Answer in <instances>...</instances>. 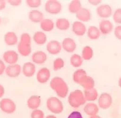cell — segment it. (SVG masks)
Here are the masks:
<instances>
[{"label": "cell", "mask_w": 121, "mask_h": 118, "mask_svg": "<svg viewBox=\"0 0 121 118\" xmlns=\"http://www.w3.org/2000/svg\"><path fill=\"white\" fill-rule=\"evenodd\" d=\"M50 88L56 93L58 97L64 98L68 96L69 87L65 80L59 76H55L51 79L50 82Z\"/></svg>", "instance_id": "cell-1"}, {"label": "cell", "mask_w": 121, "mask_h": 118, "mask_svg": "<svg viewBox=\"0 0 121 118\" xmlns=\"http://www.w3.org/2000/svg\"><path fill=\"white\" fill-rule=\"evenodd\" d=\"M68 101L69 105L73 108H78L86 103L84 92L80 90H76L70 92L68 95Z\"/></svg>", "instance_id": "cell-2"}, {"label": "cell", "mask_w": 121, "mask_h": 118, "mask_svg": "<svg viewBox=\"0 0 121 118\" xmlns=\"http://www.w3.org/2000/svg\"><path fill=\"white\" fill-rule=\"evenodd\" d=\"M47 109L53 114H60L64 110L63 104L62 101L56 97H49L46 102Z\"/></svg>", "instance_id": "cell-3"}, {"label": "cell", "mask_w": 121, "mask_h": 118, "mask_svg": "<svg viewBox=\"0 0 121 118\" xmlns=\"http://www.w3.org/2000/svg\"><path fill=\"white\" fill-rule=\"evenodd\" d=\"M17 109L15 102L9 98H2L0 101V109L7 114H13Z\"/></svg>", "instance_id": "cell-4"}, {"label": "cell", "mask_w": 121, "mask_h": 118, "mask_svg": "<svg viewBox=\"0 0 121 118\" xmlns=\"http://www.w3.org/2000/svg\"><path fill=\"white\" fill-rule=\"evenodd\" d=\"M45 10L51 14H57L62 11V4L57 0H48L45 4Z\"/></svg>", "instance_id": "cell-5"}, {"label": "cell", "mask_w": 121, "mask_h": 118, "mask_svg": "<svg viewBox=\"0 0 121 118\" xmlns=\"http://www.w3.org/2000/svg\"><path fill=\"white\" fill-rule=\"evenodd\" d=\"M98 106L99 108L106 110L110 108L113 104V97L108 92H103L99 96Z\"/></svg>", "instance_id": "cell-6"}, {"label": "cell", "mask_w": 121, "mask_h": 118, "mask_svg": "<svg viewBox=\"0 0 121 118\" xmlns=\"http://www.w3.org/2000/svg\"><path fill=\"white\" fill-rule=\"evenodd\" d=\"M96 13L100 17L107 19L112 16L113 10L112 7L109 4H100L97 7Z\"/></svg>", "instance_id": "cell-7"}, {"label": "cell", "mask_w": 121, "mask_h": 118, "mask_svg": "<svg viewBox=\"0 0 121 118\" xmlns=\"http://www.w3.org/2000/svg\"><path fill=\"white\" fill-rule=\"evenodd\" d=\"M19 58V54L14 50H7L3 54V60L9 65L17 64Z\"/></svg>", "instance_id": "cell-8"}, {"label": "cell", "mask_w": 121, "mask_h": 118, "mask_svg": "<svg viewBox=\"0 0 121 118\" xmlns=\"http://www.w3.org/2000/svg\"><path fill=\"white\" fill-rule=\"evenodd\" d=\"M51 78V72L47 67H42L36 73V79L40 83H47Z\"/></svg>", "instance_id": "cell-9"}, {"label": "cell", "mask_w": 121, "mask_h": 118, "mask_svg": "<svg viewBox=\"0 0 121 118\" xmlns=\"http://www.w3.org/2000/svg\"><path fill=\"white\" fill-rule=\"evenodd\" d=\"M47 50L50 54H59L62 50L61 43L57 40H51L47 44Z\"/></svg>", "instance_id": "cell-10"}, {"label": "cell", "mask_w": 121, "mask_h": 118, "mask_svg": "<svg viewBox=\"0 0 121 118\" xmlns=\"http://www.w3.org/2000/svg\"><path fill=\"white\" fill-rule=\"evenodd\" d=\"M22 66L19 64L9 65L6 67L5 73L7 76L11 78L18 77L22 73Z\"/></svg>", "instance_id": "cell-11"}, {"label": "cell", "mask_w": 121, "mask_h": 118, "mask_svg": "<svg viewBox=\"0 0 121 118\" xmlns=\"http://www.w3.org/2000/svg\"><path fill=\"white\" fill-rule=\"evenodd\" d=\"M99 29L103 35H109L114 30L113 23L108 19H103L99 23Z\"/></svg>", "instance_id": "cell-12"}, {"label": "cell", "mask_w": 121, "mask_h": 118, "mask_svg": "<svg viewBox=\"0 0 121 118\" xmlns=\"http://www.w3.org/2000/svg\"><path fill=\"white\" fill-rule=\"evenodd\" d=\"M61 47L66 52L72 53L76 50L77 45L75 40L72 38H66L61 42Z\"/></svg>", "instance_id": "cell-13"}, {"label": "cell", "mask_w": 121, "mask_h": 118, "mask_svg": "<svg viewBox=\"0 0 121 118\" xmlns=\"http://www.w3.org/2000/svg\"><path fill=\"white\" fill-rule=\"evenodd\" d=\"M72 30L77 36H82L86 33L87 29L84 23L77 20L74 22L72 25Z\"/></svg>", "instance_id": "cell-14"}, {"label": "cell", "mask_w": 121, "mask_h": 118, "mask_svg": "<svg viewBox=\"0 0 121 118\" xmlns=\"http://www.w3.org/2000/svg\"><path fill=\"white\" fill-rule=\"evenodd\" d=\"M22 72L27 78H31L36 73V66L32 62H26L22 67Z\"/></svg>", "instance_id": "cell-15"}, {"label": "cell", "mask_w": 121, "mask_h": 118, "mask_svg": "<svg viewBox=\"0 0 121 118\" xmlns=\"http://www.w3.org/2000/svg\"><path fill=\"white\" fill-rule=\"evenodd\" d=\"M76 17L78 21L83 23L88 22L91 19L92 14L89 9L82 7L76 14Z\"/></svg>", "instance_id": "cell-16"}, {"label": "cell", "mask_w": 121, "mask_h": 118, "mask_svg": "<svg viewBox=\"0 0 121 118\" xmlns=\"http://www.w3.org/2000/svg\"><path fill=\"white\" fill-rule=\"evenodd\" d=\"M4 41L5 44L9 46H13L19 43V39L17 34L14 32L9 31L5 34Z\"/></svg>", "instance_id": "cell-17"}, {"label": "cell", "mask_w": 121, "mask_h": 118, "mask_svg": "<svg viewBox=\"0 0 121 118\" xmlns=\"http://www.w3.org/2000/svg\"><path fill=\"white\" fill-rule=\"evenodd\" d=\"M26 104L28 108L32 110L38 109L41 104V98L40 96L37 95H33L29 97Z\"/></svg>", "instance_id": "cell-18"}, {"label": "cell", "mask_w": 121, "mask_h": 118, "mask_svg": "<svg viewBox=\"0 0 121 118\" xmlns=\"http://www.w3.org/2000/svg\"><path fill=\"white\" fill-rule=\"evenodd\" d=\"M84 111L86 115L89 116L97 115L99 112V107L93 102H88L84 106Z\"/></svg>", "instance_id": "cell-19"}, {"label": "cell", "mask_w": 121, "mask_h": 118, "mask_svg": "<svg viewBox=\"0 0 121 118\" xmlns=\"http://www.w3.org/2000/svg\"><path fill=\"white\" fill-rule=\"evenodd\" d=\"M32 63L37 65H41L44 63L47 60V55L44 51H37L34 52L32 56Z\"/></svg>", "instance_id": "cell-20"}, {"label": "cell", "mask_w": 121, "mask_h": 118, "mask_svg": "<svg viewBox=\"0 0 121 118\" xmlns=\"http://www.w3.org/2000/svg\"><path fill=\"white\" fill-rule=\"evenodd\" d=\"M18 52L23 57L29 56L32 52V44L25 43L19 41L17 44Z\"/></svg>", "instance_id": "cell-21"}, {"label": "cell", "mask_w": 121, "mask_h": 118, "mask_svg": "<svg viewBox=\"0 0 121 118\" xmlns=\"http://www.w3.org/2000/svg\"><path fill=\"white\" fill-rule=\"evenodd\" d=\"M28 17L32 22L35 23H40L44 19V16L43 13L41 11L34 9L29 11L28 14Z\"/></svg>", "instance_id": "cell-22"}, {"label": "cell", "mask_w": 121, "mask_h": 118, "mask_svg": "<svg viewBox=\"0 0 121 118\" xmlns=\"http://www.w3.org/2000/svg\"><path fill=\"white\" fill-rule=\"evenodd\" d=\"M86 35L91 40H97L100 37L101 34L98 27L95 26H91L87 29Z\"/></svg>", "instance_id": "cell-23"}, {"label": "cell", "mask_w": 121, "mask_h": 118, "mask_svg": "<svg viewBox=\"0 0 121 118\" xmlns=\"http://www.w3.org/2000/svg\"><path fill=\"white\" fill-rule=\"evenodd\" d=\"M33 40L37 45H43L47 42V36L44 32L37 31L33 35Z\"/></svg>", "instance_id": "cell-24"}, {"label": "cell", "mask_w": 121, "mask_h": 118, "mask_svg": "<svg viewBox=\"0 0 121 118\" xmlns=\"http://www.w3.org/2000/svg\"><path fill=\"white\" fill-rule=\"evenodd\" d=\"M87 76L86 71L83 69H78L73 72L72 75V79L74 82L79 84L81 83L82 80Z\"/></svg>", "instance_id": "cell-25"}, {"label": "cell", "mask_w": 121, "mask_h": 118, "mask_svg": "<svg viewBox=\"0 0 121 118\" xmlns=\"http://www.w3.org/2000/svg\"><path fill=\"white\" fill-rule=\"evenodd\" d=\"M84 97L86 101L94 102L98 99L99 98V92L95 88H92L91 90H84Z\"/></svg>", "instance_id": "cell-26"}, {"label": "cell", "mask_w": 121, "mask_h": 118, "mask_svg": "<svg viewBox=\"0 0 121 118\" xmlns=\"http://www.w3.org/2000/svg\"><path fill=\"white\" fill-rule=\"evenodd\" d=\"M40 28L44 32H51L54 28L55 24L52 20L50 19H44L39 23Z\"/></svg>", "instance_id": "cell-27"}, {"label": "cell", "mask_w": 121, "mask_h": 118, "mask_svg": "<svg viewBox=\"0 0 121 118\" xmlns=\"http://www.w3.org/2000/svg\"><path fill=\"white\" fill-rule=\"evenodd\" d=\"M56 26L60 31H67L70 26V23L66 18H59L56 22Z\"/></svg>", "instance_id": "cell-28"}, {"label": "cell", "mask_w": 121, "mask_h": 118, "mask_svg": "<svg viewBox=\"0 0 121 118\" xmlns=\"http://www.w3.org/2000/svg\"><path fill=\"white\" fill-rule=\"evenodd\" d=\"M80 85L84 88V90H91L92 88H94L95 87V81L91 76L87 75L82 80Z\"/></svg>", "instance_id": "cell-29"}, {"label": "cell", "mask_w": 121, "mask_h": 118, "mask_svg": "<svg viewBox=\"0 0 121 118\" xmlns=\"http://www.w3.org/2000/svg\"><path fill=\"white\" fill-rule=\"evenodd\" d=\"M82 8V3L79 0H73L68 5V10L73 14H76Z\"/></svg>", "instance_id": "cell-30"}, {"label": "cell", "mask_w": 121, "mask_h": 118, "mask_svg": "<svg viewBox=\"0 0 121 118\" xmlns=\"http://www.w3.org/2000/svg\"><path fill=\"white\" fill-rule=\"evenodd\" d=\"M83 61H84V60H83L82 57H81V56H80L79 54H73L70 57V65L73 67H75V68L81 67L82 66V65Z\"/></svg>", "instance_id": "cell-31"}, {"label": "cell", "mask_w": 121, "mask_h": 118, "mask_svg": "<svg viewBox=\"0 0 121 118\" xmlns=\"http://www.w3.org/2000/svg\"><path fill=\"white\" fill-rule=\"evenodd\" d=\"M94 56V50L91 47L86 45L83 48L81 57L84 60H90Z\"/></svg>", "instance_id": "cell-32"}, {"label": "cell", "mask_w": 121, "mask_h": 118, "mask_svg": "<svg viewBox=\"0 0 121 118\" xmlns=\"http://www.w3.org/2000/svg\"><path fill=\"white\" fill-rule=\"evenodd\" d=\"M65 66V61L61 57L56 58L53 61V70L57 71L63 68Z\"/></svg>", "instance_id": "cell-33"}, {"label": "cell", "mask_w": 121, "mask_h": 118, "mask_svg": "<svg viewBox=\"0 0 121 118\" xmlns=\"http://www.w3.org/2000/svg\"><path fill=\"white\" fill-rule=\"evenodd\" d=\"M113 21L118 25H121V8H118L114 11L112 14Z\"/></svg>", "instance_id": "cell-34"}, {"label": "cell", "mask_w": 121, "mask_h": 118, "mask_svg": "<svg viewBox=\"0 0 121 118\" xmlns=\"http://www.w3.org/2000/svg\"><path fill=\"white\" fill-rule=\"evenodd\" d=\"M26 4L29 7L36 9L41 6L42 2L41 0H26Z\"/></svg>", "instance_id": "cell-35"}, {"label": "cell", "mask_w": 121, "mask_h": 118, "mask_svg": "<svg viewBox=\"0 0 121 118\" xmlns=\"http://www.w3.org/2000/svg\"><path fill=\"white\" fill-rule=\"evenodd\" d=\"M30 118H45V113L39 109L34 110L30 113Z\"/></svg>", "instance_id": "cell-36"}, {"label": "cell", "mask_w": 121, "mask_h": 118, "mask_svg": "<svg viewBox=\"0 0 121 118\" xmlns=\"http://www.w3.org/2000/svg\"><path fill=\"white\" fill-rule=\"evenodd\" d=\"M19 41L25 43L32 44V38L28 33H23L20 36Z\"/></svg>", "instance_id": "cell-37"}, {"label": "cell", "mask_w": 121, "mask_h": 118, "mask_svg": "<svg viewBox=\"0 0 121 118\" xmlns=\"http://www.w3.org/2000/svg\"><path fill=\"white\" fill-rule=\"evenodd\" d=\"M114 35L116 39L121 41V25H117L114 27Z\"/></svg>", "instance_id": "cell-38"}, {"label": "cell", "mask_w": 121, "mask_h": 118, "mask_svg": "<svg viewBox=\"0 0 121 118\" xmlns=\"http://www.w3.org/2000/svg\"><path fill=\"white\" fill-rule=\"evenodd\" d=\"M6 65L5 62L3 60L0 59V76L4 74L5 73V69H6Z\"/></svg>", "instance_id": "cell-39"}, {"label": "cell", "mask_w": 121, "mask_h": 118, "mask_svg": "<svg viewBox=\"0 0 121 118\" xmlns=\"http://www.w3.org/2000/svg\"><path fill=\"white\" fill-rule=\"evenodd\" d=\"M7 2L10 5L13 7L20 6V4H22L21 0H9Z\"/></svg>", "instance_id": "cell-40"}, {"label": "cell", "mask_w": 121, "mask_h": 118, "mask_svg": "<svg viewBox=\"0 0 121 118\" xmlns=\"http://www.w3.org/2000/svg\"><path fill=\"white\" fill-rule=\"evenodd\" d=\"M88 3L90 4H91L93 6H99V5L101 4V0H89Z\"/></svg>", "instance_id": "cell-41"}, {"label": "cell", "mask_w": 121, "mask_h": 118, "mask_svg": "<svg viewBox=\"0 0 121 118\" xmlns=\"http://www.w3.org/2000/svg\"><path fill=\"white\" fill-rule=\"evenodd\" d=\"M5 88L3 85L0 83V98H3V96L5 94Z\"/></svg>", "instance_id": "cell-42"}, {"label": "cell", "mask_w": 121, "mask_h": 118, "mask_svg": "<svg viewBox=\"0 0 121 118\" xmlns=\"http://www.w3.org/2000/svg\"><path fill=\"white\" fill-rule=\"evenodd\" d=\"M7 3L4 0H0V11H2L6 7Z\"/></svg>", "instance_id": "cell-43"}, {"label": "cell", "mask_w": 121, "mask_h": 118, "mask_svg": "<svg viewBox=\"0 0 121 118\" xmlns=\"http://www.w3.org/2000/svg\"><path fill=\"white\" fill-rule=\"evenodd\" d=\"M69 118H82L81 116L78 113H73Z\"/></svg>", "instance_id": "cell-44"}, {"label": "cell", "mask_w": 121, "mask_h": 118, "mask_svg": "<svg viewBox=\"0 0 121 118\" xmlns=\"http://www.w3.org/2000/svg\"><path fill=\"white\" fill-rule=\"evenodd\" d=\"M45 118H57L55 115H53V114H49V115L47 116L46 117H45Z\"/></svg>", "instance_id": "cell-45"}, {"label": "cell", "mask_w": 121, "mask_h": 118, "mask_svg": "<svg viewBox=\"0 0 121 118\" xmlns=\"http://www.w3.org/2000/svg\"><path fill=\"white\" fill-rule=\"evenodd\" d=\"M90 118H102L101 116H100L99 115L97 114V115H94V116H90Z\"/></svg>", "instance_id": "cell-46"}, {"label": "cell", "mask_w": 121, "mask_h": 118, "mask_svg": "<svg viewBox=\"0 0 121 118\" xmlns=\"http://www.w3.org/2000/svg\"><path fill=\"white\" fill-rule=\"evenodd\" d=\"M118 85L121 88V77H120L118 80Z\"/></svg>", "instance_id": "cell-47"}, {"label": "cell", "mask_w": 121, "mask_h": 118, "mask_svg": "<svg viewBox=\"0 0 121 118\" xmlns=\"http://www.w3.org/2000/svg\"><path fill=\"white\" fill-rule=\"evenodd\" d=\"M1 18L0 17V24H1Z\"/></svg>", "instance_id": "cell-48"}]
</instances>
